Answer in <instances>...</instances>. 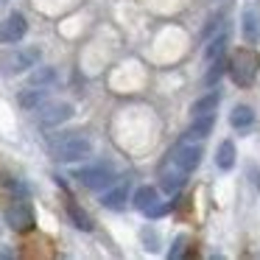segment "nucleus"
Returning a JSON list of instances; mask_svg holds the SVG:
<instances>
[{
  "mask_svg": "<svg viewBox=\"0 0 260 260\" xmlns=\"http://www.w3.org/2000/svg\"><path fill=\"white\" fill-rule=\"evenodd\" d=\"M224 70H226V62H224V59L218 56V59H215V64H213V68L207 70V76H204V84H207V87H213L215 81H218L221 76H224Z\"/></svg>",
  "mask_w": 260,
  "mask_h": 260,
  "instance_id": "nucleus-21",
  "label": "nucleus"
},
{
  "mask_svg": "<svg viewBox=\"0 0 260 260\" xmlns=\"http://www.w3.org/2000/svg\"><path fill=\"white\" fill-rule=\"evenodd\" d=\"M224 48H226V34H218L215 40H210L207 51H204V59H207V62H213V59H218L221 53H224Z\"/></svg>",
  "mask_w": 260,
  "mask_h": 260,
  "instance_id": "nucleus-20",
  "label": "nucleus"
},
{
  "mask_svg": "<svg viewBox=\"0 0 260 260\" xmlns=\"http://www.w3.org/2000/svg\"><path fill=\"white\" fill-rule=\"evenodd\" d=\"M25 31H28V23H25V17L20 12L9 14L3 23H0V42H6V45H14V42H20L25 37Z\"/></svg>",
  "mask_w": 260,
  "mask_h": 260,
  "instance_id": "nucleus-8",
  "label": "nucleus"
},
{
  "mask_svg": "<svg viewBox=\"0 0 260 260\" xmlns=\"http://www.w3.org/2000/svg\"><path fill=\"white\" fill-rule=\"evenodd\" d=\"M73 118V104L68 101H53V104H40V123L45 129H53V126L64 123V120Z\"/></svg>",
  "mask_w": 260,
  "mask_h": 260,
  "instance_id": "nucleus-5",
  "label": "nucleus"
},
{
  "mask_svg": "<svg viewBox=\"0 0 260 260\" xmlns=\"http://www.w3.org/2000/svg\"><path fill=\"white\" fill-rule=\"evenodd\" d=\"M185 182H187V174H185V171H179V168L165 171V174H162V187L168 193H176L182 185H185Z\"/></svg>",
  "mask_w": 260,
  "mask_h": 260,
  "instance_id": "nucleus-19",
  "label": "nucleus"
},
{
  "mask_svg": "<svg viewBox=\"0 0 260 260\" xmlns=\"http://www.w3.org/2000/svg\"><path fill=\"white\" fill-rule=\"evenodd\" d=\"M92 154V143L84 135H64L53 143V157L59 162H79Z\"/></svg>",
  "mask_w": 260,
  "mask_h": 260,
  "instance_id": "nucleus-1",
  "label": "nucleus"
},
{
  "mask_svg": "<svg viewBox=\"0 0 260 260\" xmlns=\"http://www.w3.org/2000/svg\"><path fill=\"white\" fill-rule=\"evenodd\" d=\"M6 224L17 232H28L31 226H34V210H31V204L14 202L12 207L6 210Z\"/></svg>",
  "mask_w": 260,
  "mask_h": 260,
  "instance_id": "nucleus-7",
  "label": "nucleus"
},
{
  "mask_svg": "<svg viewBox=\"0 0 260 260\" xmlns=\"http://www.w3.org/2000/svg\"><path fill=\"white\" fill-rule=\"evenodd\" d=\"M40 56H42L40 48H20V51H14V53L0 59V64H3V73L6 76H17V73H25V70L37 68Z\"/></svg>",
  "mask_w": 260,
  "mask_h": 260,
  "instance_id": "nucleus-4",
  "label": "nucleus"
},
{
  "mask_svg": "<svg viewBox=\"0 0 260 260\" xmlns=\"http://www.w3.org/2000/svg\"><path fill=\"white\" fill-rule=\"evenodd\" d=\"M126 199H129V185H118V187L104 193L101 204L107 210H120V207H126Z\"/></svg>",
  "mask_w": 260,
  "mask_h": 260,
  "instance_id": "nucleus-11",
  "label": "nucleus"
},
{
  "mask_svg": "<svg viewBox=\"0 0 260 260\" xmlns=\"http://www.w3.org/2000/svg\"><path fill=\"white\" fill-rule=\"evenodd\" d=\"M215 162H218V168H224V171H230L232 165H235V146H232V140H224V143L218 146Z\"/></svg>",
  "mask_w": 260,
  "mask_h": 260,
  "instance_id": "nucleus-18",
  "label": "nucleus"
},
{
  "mask_svg": "<svg viewBox=\"0 0 260 260\" xmlns=\"http://www.w3.org/2000/svg\"><path fill=\"white\" fill-rule=\"evenodd\" d=\"M213 126H215V112H210V115H193V123H190V129H187V137H196V140H204V137L213 132Z\"/></svg>",
  "mask_w": 260,
  "mask_h": 260,
  "instance_id": "nucleus-9",
  "label": "nucleus"
},
{
  "mask_svg": "<svg viewBox=\"0 0 260 260\" xmlns=\"http://www.w3.org/2000/svg\"><path fill=\"white\" fill-rule=\"evenodd\" d=\"M204 151L202 146H193V143H185V146H176L174 151H171V162H174V168L185 171V174H190V171L199 168V162H202Z\"/></svg>",
  "mask_w": 260,
  "mask_h": 260,
  "instance_id": "nucleus-6",
  "label": "nucleus"
},
{
  "mask_svg": "<svg viewBox=\"0 0 260 260\" xmlns=\"http://www.w3.org/2000/svg\"><path fill=\"white\" fill-rule=\"evenodd\" d=\"M68 215H70V221H73V226H79V230H84V232L92 230V218L76 202H68Z\"/></svg>",
  "mask_w": 260,
  "mask_h": 260,
  "instance_id": "nucleus-16",
  "label": "nucleus"
},
{
  "mask_svg": "<svg viewBox=\"0 0 260 260\" xmlns=\"http://www.w3.org/2000/svg\"><path fill=\"white\" fill-rule=\"evenodd\" d=\"M73 176L84 187H90V190H104V187H109L115 182V168L109 162H95V165H84V168H79Z\"/></svg>",
  "mask_w": 260,
  "mask_h": 260,
  "instance_id": "nucleus-3",
  "label": "nucleus"
},
{
  "mask_svg": "<svg viewBox=\"0 0 260 260\" xmlns=\"http://www.w3.org/2000/svg\"><path fill=\"white\" fill-rule=\"evenodd\" d=\"M243 40L249 45H254L260 40V12L257 9H246L243 12Z\"/></svg>",
  "mask_w": 260,
  "mask_h": 260,
  "instance_id": "nucleus-10",
  "label": "nucleus"
},
{
  "mask_svg": "<svg viewBox=\"0 0 260 260\" xmlns=\"http://www.w3.org/2000/svg\"><path fill=\"white\" fill-rule=\"evenodd\" d=\"M48 98V87H31V90L20 92V107L23 109H37L40 104H45Z\"/></svg>",
  "mask_w": 260,
  "mask_h": 260,
  "instance_id": "nucleus-13",
  "label": "nucleus"
},
{
  "mask_svg": "<svg viewBox=\"0 0 260 260\" xmlns=\"http://www.w3.org/2000/svg\"><path fill=\"white\" fill-rule=\"evenodd\" d=\"M132 202H135V207H137V210H143V213H148V210H151L154 204L159 202V199H157V190H154V187L143 185V187H137V190H135V196H132Z\"/></svg>",
  "mask_w": 260,
  "mask_h": 260,
  "instance_id": "nucleus-12",
  "label": "nucleus"
},
{
  "mask_svg": "<svg viewBox=\"0 0 260 260\" xmlns=\"http://www.w3.org/2000/svg\"><path fill=\"white\" fill-rule=\"evenodd\" d=\"M185 249H187V238H185V235H179V238L174 241V246H171L168 257H182V254H185Z\"/></svg>",
  "mask_w": 260,
  "mask_h": 260,
  "instance_id": "nucleus-22",
  "label": "nucleus"
},
{
  "mask_svg": "<svg viewBox=\"0 0 260 260\" xmlns=\"http://www.w3.org/2000/svg\"><path fill=\"white\" fill-rule=\"evenodd\" d=\"M56 81V70L53 68H37L28 76V87H51Z\"/></svg>",
  "mask_w": 260,
  "mask_h": 260,
  "instance_id": "nucleus-17",
  "label": "nucleus"
},
{
  "mask_svg": "<svg viewBox=\"0 0 260 260\" xmlns=\"http://www.w3.org/2000/svg\"><path fill=\"white\" fill-rule=\"evenodd\" d=\"M218 101H221V95H218V92H207V95H202L199 101H193L190 112H193V115H210V112H215Z\"/></svg>",
  "mask_w": 260,
  "mask_h": 260,
  "instance_id": "nucleus-15",
  "label": "nucleus"
},
{
  "mask_svg": "<svg viewBox=\"0 0 260 260\" xmlns=\"http://www.w3.org/2000/svg\"><path fill=\"white\" fill-rule=\"evenodd\" d=\"M257 70H260V56L252 51V48H241L230 62V76H232V81H235L238 87L252 84L254 76H257Z\"/></svg>",
  "mask_w": 260,
  "mask_h": 260,
  "instance_id": "nucleus-2",
  "label": "nucleus"
},
{
  "mask_svg": "<svg viewBox=\"0 0 260 260\" xmlns=\"http://www.w3.org/2000/svg\"><path fill=\"white\" fill-rule=\"evenodd\" d=\"M230 123L235 126V129H246V126H252V123H254L252 107H246V104H238V107L230 112Z\"/></svg>",
  "mask_w": 260,
  "mask_h": 260,
  "instance_id": "nucleus-14",
  "label": "nucleus"
}]
</instances>
